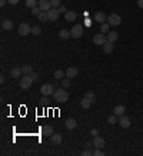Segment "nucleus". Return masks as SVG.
Instances as JSON below:
<instances>
[{
	"instance_id": "1",
	"label": "nucleus",
	"mask_w": 143,
	"mask_h": 156,
	"mask_svg": "<svg viewBox=\"0 0 143 156\" xmlns=\"http://www.w3.org/2000/svg\"><path fill=\"white\" fill-rule=\"evenodd\" d=\"M53 96H55V100L59 103H66L69 100V93L66 92L65 87H62V89H56L55 93H53Z\"/></svg>"
},
{
	"instance_id": "2",
	"label": "nucleus",
	"mask_w": 143,
	"mask_h": 156,
	"mask_svg": "<svg viewBox=\"0 0 143 156\" xmlns=\"http://www.w3.org/2000/svg\"><path fill=\"white\" fill-rule=\"evenodd\" d=\"M107 42V36H106L105 33H97V34H94L93 36V43L96 46H103V44Z\"/></svg>"
},
{
	"instance_id": "3",
	"label": "nucleus",
	"mask_w": 143,
	"mask_h": 156,
	"mask_svg": "<svg viewBox=\"0 0 143 156\" xmlns=\"http://www.w3.org/2000/svg\"><path fill=\"white\" fill-rule=\"evenodd\" d=\"M70 34L73 39H80L83 36V26L82 24H75V26L72 27Z\"/></svg>"
},
{
	"instance_id": "4",
	"label": "nucleus",
	"mask_w": 143,
	"mask_h": 156,
	"mask_svg": "<svg viewBox=\"0 0 143 156\" xmlns=\"http://www.w3.org/2000/svg\"><path fill=\"white\" fill-rule=\"evenodd\" d=\"M32 83H33V80H32L30 75H24L22 79H20V89H23V90H27L29 87L32 86Z\"/></svg>"
},
{
	"instance_id": "5",
	"label": "nucleus",
	"mask_w": 143,
	"mask_h": 156,
	"mask_svg": "<svg viewBox=\"0 0 143 156\" xmlns=\"http://www.w3.org/2000/svg\"><path fill=\"white\" fill-rule=\"evenodd\" d=\"M107 23H109L110 26H119L122 23V17L117 13H112V15L107 16Z\"/></svg>"
},
{
	"instance_id": "6",
	"label": "nucleus",
	"mask_w": 143,
	"mask_h": 156,
	"mask_svg": "<svg viewBox=\"0 0 143 156\" xmlns=\"http://www.w3.org/2000/svg\"><path fill=\"white\" fill-rule=\"evenodd\" d=\"M17 33L20 34V36H27L32 33V27L29 23H20V26L17 29Z\"/></svg>"
},
{
	"instance_id": "7",
	"label": "nucleus",
	"mask_w": 143,
	"mask_h": 156,
	"mask_svg": "<svg viewBox=\"0 0 143 156\" xmlns=\"http://www.w3.org/2000/svg\"><path fill=\"white\" fill-rule=\"evenodd\" d=\"M40 92H42L43 96H49V95L55 93V87H53V85H50V83H46V85H43V86L40 87Z\"/></svg>"
},
{
	"instance_id": "8",
	"label": "nucleus",
	"mask_w": 143,
	"mask_h": 156,
	"mask_svg": "<svg viewBox=\"0 0 143 156\" xmlns=\"http://www.w3.org/2000/svg\"><path fill=\"white\" fill-rule=\"evenodd\" d=\"M47 16H49V22H56L59 16H60V13H59V9H56V7H52L50 10H47Z\"/></svg>"
},
{
	"instance_id": "9",
	"label": "nucleus",
	"mask_w": 143,
	"mask_h": 156,
	"mask_svg": "<svg viewBox=\"0 0 143 156\" xmlns=\"http://www.w3.org/2000/svg\"><path fill=\"white\" fill-rule=\"evenodd\" d=\"M37 7L42 11H47L52 9V3L50 0H37Z\"/></svg>"
},
{
	"instance_id": "10",
	"label": "nucleus",
	"mask_w": 143,
	"mask_h": 156,
	"mask_svg": "<svg viewBox=\"0 0 143 156\" xmlns=\"http://www.w3.org/2000/svg\"><path fill=\"white\" fill-rule=\"evenodd\" d=\"M117 123L120 125L122 128L127 129V128H130V125H132V120H130V118H127V116H125V115H122L120 118H119V120H117Z\"/></svg>"
},
{
	"instance_id": "11",
	"label": "nucleus",
	"mask_w": 143,
	"mask_h": 156,
	"mask_svg": "<svg viewBox=\"0 0 143 156\" xmlns=\"http://www.w3.org/2000/svg\"><path fill=\"white\" fill-rule=\"evenodd\" d=\"M77 75H79V69H77L76 66H72V67L66 69V77L67 79H75Z\"/></svg>"
},
{
	"instance_id": "12",
	"label": "nucleus",
	"mask_w": 143,
	"mask_h": 156,
	"mask_svg": "<svg viewBox=\"0 0 143 156\" xmlns=\"http://www.w3.org/2000/svg\"><path fill=\"white\" fill-rule=\"evenodd\" d=\"M93 145H94V148L103 149V148H105V145H106V142H105V139H103V138H100V135H99V136H94V138H93Z\"/></svg>"
},
{
	"instance_id": "13",
	"label": "nucleus",
	"mask_w": 143,
	"mask_h": 156,
	"mask_svg": "<svg viewBox=\"0 0 143 156\" xmlns=\"http://www.w3.org/2000/svg\"><path fill=\"white\" fill-rule=\"evenodd\" d=\"M94 20L97 23H105L106 20H107V16H106L103 11H96V13H94Z\"/></svg>"
},
{
	"instance_id": "14",
	"label": "nucleus",
	"mask_w": 143,
	"mask_h": 156,
	"mask_svg": "<svg viewBox=\"0 0 143 156\" xmlns=\"http://www.w3.org/2000/svg\"><path fill=\"white\" fill-rule=\"evenodd\" d=\"M102 49H103V53L109 54V53H112V52L115 50V43H112V42H106V43L102 46Z\"/></svg>"
},
{
	"instance_id": "15",
	"label": "nucleus",
	"mask_w": 143,
	"mask_h": 156,
	"mask_svg": "<svg viewBox=\"0 0 143 156\" xmlns=\"http://www.w3.org/2000/svg\"><path fill=\"white\" fill-rule=\"evenodd\" d=\"M50 142H52L53 145H60L62 142H63V138H62L60 133H53L50 136Z\"/></svg>"
},
{
	"instance_id": "16",
	"label": "nucleus",
	"mask_w": 143,
	"mask_h": 156,
	"mask_svg": "<svg viewBox=\"0 0 143 156\" xmlns=\"http://www.w3.org/2000/svg\"><path fill=\"white\" fill-rule=\"evenodd\" d=\"M106 36H107V42H112V43H115L116 40L119 39V33L115 32V30H112V32H109L107 34H106Z\"/></svg>"
},
{
	"instance_id": "17",
	"label": "nucleus",
	"mask_w": 143,
	"mask_h": 156,
	"mask_svg": "<svg viewBox=\"0 0 143 156\" xmlns=\"http://www.w3.org/2000/svg\"><path fill=\"white\" fill-rule=\"evenodd\" d=\"M42 133L44 136H52L53 135V126L52 125H44L43 128H42Z\"/></svg>"
},
{
	"instance_id": "18",
	"label": "nucleus",
	"mask_w": 143,
	"mask_h": 156,
	"mask_svg": "<svg viewBox=\"0 0 143 156\" xmlns=\"http://www.w3.org/2000/svg\"><path fill=\"white\" fill-rule=\"evenodd\" d=\"M76 126H77V122H76V119H73V118H69L66 120V128L69 130H73V129H76Z\"/></svg>"
},
{
	"instance_id": "19",
	"label": "nucleus",
	"mask_w": 143,
	"mask_h": 156,
	"mask_svg": "<svg viewBox=\"0 0 143 156\" xmlns=\"http://www.w3.org/2000/svg\"><path fill=\"white\" fill-rule=\"evenodd\" d=\"M22 73H23L22 67H11V70H10V76L11 77H14V79H19Z\"/></svg>"
},
{
	"instance_id": "20",
	"label": "nucleus",
	"mask_w": 143,
	"mask_h": 156,
	"mask_svg": "<svg viewBox=\"0 0 143 156\" xmlns=\"http://www.w3.org/2000/svg\"><path fill=\"white\" fill-rule=\"evenodd\" d=\"M65 19H66L67 22H75V20H76L77 19V15H76V11H72V10H69L66 13V15H65Z\"/></svg>"
},
{
	"instance_id": "21",
	"label": "nucleus",
	"mask_w": 143,
	"mask_h": 156,
	"mask_svg": "<svg viewBox=\"0 0 143 156\" xmlns=\"http://www.w3.org/2000/svg\"><path fill=\"white\" fill-rule=\"evenodd\" d=\"M90 106H92V102L89 100L87 97H83L82 100H80V108L82 109H89Z\"/></svg>"
},
{
	"instance_id": "22",
	"label": "nucleus",
	"mask_w": 143,
	"mask_h": 156,
	"mask_svg": "<svg viewBox=\"0 0 143 156\" xmlns=\"http://www.w3.org/2000/svg\"><path fill=\"white\" fill-rule=\"evenodd\" d=\"M59 37L62 39V40H67L69 37H72V34L69 30H66V29H63V30H60V33H59Z\"/></svg>"
},
{
	"instance_id": "23",
	"label": "nucleus",
	"mask_w": 143,
	"mask_h": 156,
	"mask_svg": "<svg viewBox=\"0 0 143 156\" xmlns=\"http://www.w3.org/2000/svg\"><path fill=\"white\" fill-rule=\"evenodd\" d=\"M2 29H3V30H10V29H13V22H11V20H3V22H2Z\"/></svg>"
},
{
	"instance_id": "24",
	"label": "nucleus",
	"mask_w": 143,
	"mask_h": 156,
	"mask_svg": "<svg viewBox=\"0 0 143 156\" xmlns=\"http://www.w3.org/2000/svg\"><path fill=\"white\" fill-rule=\"evenodd\" d=\"M125 106H122V105H119V106H116L115 110H113V113H115L116 116H122V115H125Z\"/></svg>"
},
{
	"instance_id": "25",
	"label": "nucleus",
	"mask_w": 143,
	"mask_h": 156,
	"mask_svg": "<svg viewBox=\"0 0 143 156\" xmlns=\"http://www.w3.org/2000/svg\"><path fill=\"white\" fill-rule=\"evenodd\" d=\"M65 77H66V72H63V70H56L55 72L56 80H62V79H65Z\"/></svg>"
},
{
	"instance_id": "26",
	"label": "nucleus",
	"mask_w": 143,
	"mask_h": 156,
	"mask_svg": "<svg viewBox=\"0 0 143 156\" xmlns=\"http://www.w3.org/2000/svg\"><path fill=\"white\" fill-rule=\"evenodd\" d=\"M22 72H23V75H32L33 73V67L30 65H24L22 67Z\"/></svg>"
},
{
	"instance_id": "27",
	"label": "nucleus",
	"mask_w": 143,
	"mask_h": 156,
	"mask_svg": "<svg viewBox=\"0 0 143 156\" xmlns=\"http://www.w3.org/2000/svg\"><path fill=\"white\" fill-rule=\"evenodd\" d=\"M39 20L40 22H49V16H47V11H40V15H39Z\"/></svg>"
},
{
	"instance_id": "28",
	"label": "nucleus",
	"mask_w": 143,
	"mask_h": 156,
	"mask_svg": "<svg viewBox=\"0 0 143 156\" xmlns=\"http://www.w3.org/2000/svg\"><path fill=\"white\" fill-rule=\"evenodd\" d=\"M100 32L105 33V34H107V33L110 32V24L109 23H102V26H100Z\"/></svg>"
},
{
	"instance_id": "29",
	"label": "nucleus",
	"mask_w": 143,
	"mask_h": 156,
	"mask_svg": "<svg viewBox=\"0 0 143 156\" xmlns=\"http://www.w3.org/2000/svg\"><path fill=\"white\" fill-rule=\"evenodd\" d=\"M117 120H119V119L116 118L115 113H113V115H109V116H107V123H110V125L117 123Z\"/></svg>"
},
{
	"instance_id": "30",
	"label": "nucleus",
	"mask_w": 143,
	"mask_h": 156,
	"mask_svg": "<svg viewBox=\"0 0 143 156\" xmlns=\"http://www.w3.org/2000/svg\"><path fill=\"white\" fill-rule=\"evenodd\" d=\"M84 97H87V99H89V100H90L92 103L96 102V95H94L93 92H87V93L84 95Z\"/></svg>"
},
{
	"instance_id": "31",
	"label": "nucleus",
	"mask_w": 143,
	"mask_h": 156,
	"mask_svg": "<svg viewBox=\"0 0 143 156\" xmlns=\"http://www.w3.org/2000/svg\"><path fill=\"white\" fill-rule=\"evenodd\" d=\"M24 3H26V6H27V7L33 9V7H36V6H37V0H26Z\"/></svg>"
},
{
	"instance_id": "32",
	"label": "nucleus",
	"mask_w": 143,
	"mask_h": 156,
	"mask_svg": "<svg viewBox=\"0 0 143 156\" xmlns=\"http://www.w3.org/2000/svg\"><path fill=\"white\" fill-rule=\"evenodd\" d=\"M32 34H34V36L42 34V29H40L39 26H33V27H32Z\"/></svg>"
},
{
	"instance_id": "33",
	"label": "nucleus",
	"mask_w": 143,
	"mask_h": 156,
	"mask_svg": "<svg viewBox=\"0 0 143 156\" xmlns=\"http://www.w3.org/2000/svg\"><path fill=\"white\" fill-rule=\"evenodd\" d=\"M70 86V79H62V87H65V89H67V87Z\"/></svg>"
},
{
	"instance_id": "34",
	"label": "nucleus",
	"mask_w": 143,
	"mask_h": 156,
	"mask_svg": "<svg viewBox=\"0 0 143 156\" xmlns=\"http://www.w3.org/2000/svg\"><path fill=\"white\" fill-rule=\"evenodd\" d=\"M50 3H52V7H56V9L62 6V2H60V0H50Z\"/></svg>"
},
{
	"instance_id": "35",
	"label": "nucleus",
	"mask_w": 143,
	"mask_h": 156,
	"mask_svg": "<svg viewBox=\"0 0 143 156\" xmlns=\"http://www.w3.org/2000/svg\"><path fill=\"white\" fill-rule=\"evenodd\" d=\"M40 9H39L37 6H36V7H33V9H32V15H33V16H39V15H40Z\"/></svg>"
},
{
	"instance_id": "36",
	"label": "nucleus",
	"mask_w": 143,
	"mask_h": 156,
	"mask_svg": "<svg viewBox=\"0 0 143 156\" xmlns=\"http://www.w3.org/2000/svg\"><path fill=\"white\" fill-rule=\"evenodd\" d=\"M39 103H40V105H47V103H49V99H47V96H43L42 99H40V100H39Z\"/></svg>"
},
{
	"instance_id": "37",
	"label": "nucleus",
	"mask_w": 143,
	"mask_h": 156,
	"mask_svg": "<svg viewBox=\"0 0 143 156\" xmlns=\"http://www.w3.org/2000/svg\"><path fill=\"white\" fill-rule=\"evenodd\" d=\"M93 155H94V156H103V155H105V153H103V152L100 151L99 148H96V151L93 152Z\"/></svg>"
},
{
	"instance_id": "38",
	"label": "nucleus",
	"mask_w": 143,
	"mask_h": 156,
	"mask_svg": "<svg viewBox=\"0 0 143 156\" xmlns=\"http://www.w3.org/2000/svg\"><path fill=\"white\" fill-rule=\"evenodd\" d=\"M57 9H59V13H63V15H66L67 13V10H66V6H60V7H57Z\"/></svg>"
},
{
	"instance_id": "39",
	"label": "nucleus",
	"mask_w": 143,
	"mask_h": 156,
	"mask_svg": "<svg viewBox=\"0 0 143 156\" xmlns=\"http://www.w3.org/2000/svg\"><path fill=\"white\" fill-rule=\"evenodd\" d=\"M30 77H32V80H33V82H36V80H37V77H39V75L36 73V72H33V73L30 75Z\"/></svg>"
},
{
	"instance_id": "40",
	"label": "nucleus",
	"mask_w": 143,
	"mask_h": 156,
	"mask_svg": "<svg viewBox=\"0 0 143 156\" xmlns=\"http://www.w3.org/2000/svg\"><path fill=\"white\" fill-rule=\"evenodd\" d=\"M80 155H82V156H90V155H93V152H90V151H83Z\"/></svg>"
},
{
	"instance_id": "41",
	"label": "nucleus",
	"mask_w": 143,
	"mask_h": 156,
	"mask_svg": "<svg viewBox=\"0 0 143 156\" xmlns=\"http://www.w3.org/2000/svg\"><path fill=\"white\" fill-rule=\"evenodd\" d=\"M90 135H92L93 138H94V136H99V130H97V129H93L92 132H90Z\"/></svg>"
},
{
	"instance_id": "42",
	"label": "nucleus",
	"mask_w": 143,
	"mask_h": 156,
	"mask_svg": "<svg viewBox=\"0 0 143 156\" xmlns=\"http://www.w3.org/2000/svg\"><path fill=\"white\" fill-rule=\"evenodd\" d=\"M92 143H93V142H86V143H84V149H89V148L92 146Z\"/></svg>"
},
{
	"instance_id": "43",
	"label": "nucleus",
	"mask_w": 143,
	"mask_h": 156,
	"mask_svg": "<svg viewBox=\"0 0 143 156\" xmlns=\"http://www.w3.org/2000/svg\"><path fill=\"white\" fill-rule=\"evenodd\" d=\"M7 2H9V3H10V5H17V3H19V0H7Z\"/></svg>"
},
{
	"instance_id": "44",
	"label": "nucleus",
	"mask_w": 143,
	"mask_h": 156,
	"mask_svg": "<svg viewBox=\"0 0 143 156\" xmlns=\"http://www.w3.org/2000/svg\"><path fill=\"white\" fill-rule=\"evenodd\" d=\"M84 24H86V26H90V24H92V22H90V19H86V20H84Z\"/></svg>"
},
{
	"instance_id": "45",
	"label": "nucleus",
	"mask_w": 143,
	"mask_h": 156,
	"mask_svg": "<svg viewBox=\"0 0 143 156\" xmlns=\"http://www.w3.org/2000/svg\"><path fill=\"white\" fill-rule=\"evenodd\" d=\"M138 6L140 9H143V0H138Z\"/></svg>"
},
{
	"instance_id": "46",
	"label": "nucleus",
	"mask_w": 143,
	"mask_h": 156,
	"mask_svg": "<svg viewBox=\"0 0 143 156\" xmlns=\"http://www.w3.org/2000/svg\"><path fill=\"white\" fill-rule=\"evenodd\" d=\"M7 3V0H0V6H5Z\"/></svg>"
}]
</instances>
